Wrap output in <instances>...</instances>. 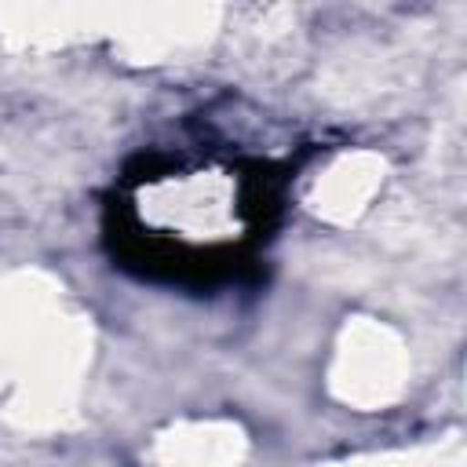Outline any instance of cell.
Returning a JSON list of instances; mask_svg holds the SVG:
<instances>
[{
    "mask_svg": "<svg viewBox=\"0 0 467 467\" xmlns=\"http://www.w3.org/2000/svg\"><path fill=\"white\" fill-rule=\"evenodd\" d=\"M285 190L288 164L244 150H146L109 193L106 241L142 281L223 288L263 259L285 215Z\"/></svg>",
    "mask_w": 467,
    "mask_h": 467,
    "instance_id": "obj_1",
    "label": "cell"
}]
</instances>
